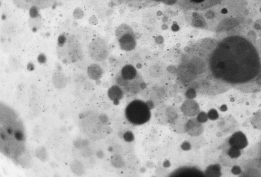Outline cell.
<instances>
[{
	"label": "cell",
	"mask_w": 261,
	"mask_h": 177,
	"mask_svg": "<svg viewBox=\"0 0 261 177\" xmlns=\"http://www.w3.org/2000/svg\"><path fill=\"white\" fill-rule=\"evenodd\" d=\"M213 76L227 85L254 91L261 87V62L254 45L240 36L228 37L213 47L209 58Z\"/></svg>",
	"instance_id": "obj_1"
},
{
	"label": "cell",
	"mask_w": 261,
	"mask_h": 177,
	"mask_svg": "<svg viewBox=\"0 0 261 177\" xmlns=\"http://www.w3.org/2000/svg\"><path fill=\"white\" fill-rule=\"evenodd\" d=\"M0 151L15 163L22 165L27 153V133L19 114L9 105L0 104Z\"/></svg>",
	"instance_id": "obj_2"
},
{
	"label": "cell",
	"mask_w": 261,
	"mask_h": 177,
	"mask_svg": "<svg viewBox=\"0 0 261 177\" xmlns=\"http://www.w3.org/2000/svg\"><path fill=\"white\" fill-rule=\"evenodd\" d=\"M125 115L132 124L141 125L149 120L150 109L144 102L139 100H134L127 106Z\"/></svg>",
	"instance_id": "obj_3"
},
{
	"label": "cell",
	"mask_w": 261,
	"mask_h": 177,
	"mask_svg": "<svg viewBox=\"0 0 261 177\" xmlns=\"http://www.w3.org/2000/svg\"><path fill=\"white\" fill-rule=\"evenodd\" d=\"M66 40L67 43L63 44L60 55L65 62L73 63L80 60L83 53V44H81L77 38L71 35Z\"/></svg>",
	"instance_id": "obj_4"
},
{
	"label": "cell",
	"mask_w": 261,
	"mask_h": 177,
	"mask_svg": "<svg viewBox=\"0 0 261 177\" xmlns=\"http://www.w3.org/2000/svg\"><path fill=\"white\" fill-rule=\"evenodd\" d=\"M117 36L120 46L123 50L129 51L135 47V38L132 30L128 25H121L117 31Z\"/></svg>",
	"instance_id": "obj_5"
},
{
	"label": "cell",
	"mask_w": 261,
	"mask_h": 177,
	"mask_svg": "<svg viewBox=\"0 0 261 177\" xmlns=\"http://www.w3.org/2000/svg\"><path fill=\"white\" fill-rule=\"evenodd\" d=\"M88 52L91 57L95 61L102 60L107 54L105 43L99 38H95L89 43Z\"/></svg>",
	"instance_id": "obj_6"
},
{
	"label": "cell",
	"mask_w": 261,
	"mask_h": 177,
	"mask_svg": "<svg viewBox=\"0 0 261 177\" xmlns=\"http://www.w3.org/2000/svg\"><path fill=\"white\" fill-rule=\"evenodd\" d=\"M180 112L171 106L163 105L159 107L156 112V117L162 124H171L178 116Z\"/></svg>",
	"instance_id": "obj_7"
},
{
	"label": "cell",
	"mask_w": 261,
	"mask_h": 177,
	"mask_svg": "<svg viewBox=\"0 0 261 177\" xmlns=\"http://www.w3.org/2000/svg\"><path fill=\"white\" fill-rule=\"evenodd\" d=\"M58 0H13L19 8L29 10L32 8L43 9L52 6Z\"/></svg>",
	"instance_id": "obj_8"
},
{
	"label": "cell",
	"mask_w": 261,
	"mask_h": 177,
	"mask_svg": "<svg viewBox=\"0 0 261 177\" xmlns=\"http://www.w3.org/2000/svg\"><path fill=\"white\" fill-rule=\"evenodd\" d=\"M177 74L180 79L184 82L193 81L198 75L189 63L182 64L178 67Z\"/></svg>",
	"instance_id": "obj_9"
},
{
	"label": "cell",
	"mask_w": 261,
	"mask_h": 177,
	"mask_svg": "<svg viewBox=\"0 0 261 177\" xmlns=\"http://www.w3.org/2000/svg\"><path fill=\"white\" fill-rule=\"evenodd\" d=\"M181 111L188 117H193L199 112V107L198 103L194 100H186L181 106Z\"/></svg>",
	"instance_id": "obj_10"
},
{
	"label": "cell",
	"mask_w": 261,
	"mask_h": 177,
	"mask_svg": "<svg viewBox=\"0 0 261 177\" xmlns=\"http://www.w3.org/2000/svg\"><path fill=\"white\" fill-rule=\"evenodd\" d=\"M202 125L198 119H189L186 126V132L192 136H197L202 133Z\"/></svg>",
	"instance_id": "obj_11"
},
{
	"label": "cell",
	"mask_w": 261,
	"mask_h": 177,
	"mask_svg": "<svg viewBox=\"0 0 261 177\" xmlns=\"http://www.w3.org/2000/svg\"><path fill=\"white\" fill-rule=\"evenodd\" d=\"M188 117L182 112L170 124L174 131L179 133L186 132V126L189 120Z\"/></svg>",
	"instance_id": "obj_12"
},
{
	"label": "cell",
	"mask_w": 261,
	"mask_h": 177,
	"mask_svg": "<svg viewBox=\"0 0 261 177\" xmlns=\"http://www.w3.org/2000/svg\"><path fill=\"white\" fill-rule=\"evenodd\" d=\"M121 76L126 80L134 79L137 76V71L132 65H126L121 70Z\"/></svg>",
	"instance_id": "obj_13"
},
{
	"label": "cell",
	"mask_w": 261,
	"mask_h": 177,
	"mask_svg": "<svg viewBox=\"0 0 261 177\" xmlns=\"http://www.w3.org/2000/svg\"><path fill=\"white\" fill-rule=\"evenodd\" d=\"M108 95L111 100L117 101L122 97L123 93L119 86L114 85L109 89Z\"/></svg>",
	"instance_id": "obj_14"
},
{
	"label": "cell",
	"mask_w": 261,
	"mask_h": 177,
	"mask_svg": "<svg viewBox=\"0 0 261 177\" xmlns=\"http://www.w3.org/2000/svg\"><path fill=\"white\" fill-rule=\"evenodd\" d=\"M89 76L93 79H97L100 77L101 74V70L98 66L93 65L91 66L88 70Z\"/></svg>",
	"instance_id": "obj_15"
},
{
	"label": "cell",
	"mask_w": 261,
	"mask_h": 177,
	"mask_svg": "<svg viewBox=\"0 0 261 177\" xmlns=\"http://www.w3.org/2000/svg\"><path fill=\"white\" fill-rule=\"evenodd\" d=\"M192 22L193 25L197 27H203L205 23L204 19L200 17H198L197 15L194 16Z\"/></svg>",
	"instance_id": "obj_16"
},
{
	"label": "cell",
	"mask_w": 261,
	"mask_h": 177,
	"mask_svg": "<svg viewBox=\"0 0 261 177\" xmlns=\"http://www.w3.org/2000/svg\"><path fill=\"white\" fill-rule=\"evenodd\" d=\"M150 74L153 76H158L161 75L162 69L156 66H152L150 68Z\"/></svg>",
	"instance_id": "obj_17"
},
{
	"label": "cell",
	"mask_w": 261,
	"mask_h": 177,
	"mask_svg": "<svg viewBox=\"0 0 261 177\" xmlns=\"http://www.w3.org/2000/svg\"><path fill=\"white\" fill-rule=\"evenodd\" d=\"M166 3L168 4H170L171 3H174L176 0H163Z\"/></svg>",
	"instance_id": "obj_18"
},
{
	"label": "cell",
	"mask_w": 261,
	"mask_h": 177,
	"mask_svg": "<svg viewBox=\"0 0 261 177\" xmlns=\"http://www.w3.org/2000/svg\"><path fill=\"white\" fill-rule=\"evenodd\" d=\"M155 1H163V0H154Z\"/></svg>",
	"instance_id": "obj_19"
}]
</instances>
